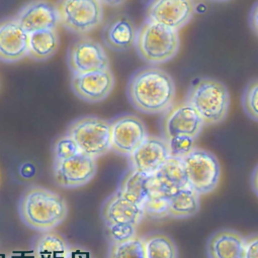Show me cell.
Masks as SVG:
<instances>
[{"instance_id": "obj_1", "label": "cell", "mask_w": 258, "mask_h": 258, "mask_svg": "<svg viewBox=\"0 0 258 258\" xmlns=\"http://www.w3.org/2000/svg\"><path fill=\"white\" fill-rule=\"evenodd\" d=\"M175 92L172 77L157 66L137 70L126 84V96L131 104L147 114H158L168 110L173 105Z\"/></svg>"}, {"instance_id": "obj_2", "label": "cell", "mask_w": 258, "mask_h": 258, "mask_svg": "<svg viewBox=\"0 0 258 258\" xmlns=\"http://www.w3.org/2000/svg\"><path fill=\"white\" fill-rule=\"evenodd\" d=\"M67 204L58 194L41 187L26 191L20 202L23 221L34 230L50 231L67 216Z\"/></svg>"}, {"instance_id": "obj_3", "label": "cell", "mask_w": 258, "mask_h": 258, "mask_svg": "<svg viewBox=\"0 0 258 258\" xmlns=\"http://www.w3.org/2000/svg\"><path fill=\"white\" fill-rule=\"evenodd\" d=\"M230 100V93L226 85L209 77L195 79L185 98V102L196 109L207 125L218 124L226 118Z\"/></svg>"}, {"instance_id": "obj_4", "label": "cell", "mask_w": 258, "mask_h": 258, "mask_svg": "<svg viewBox=\"0 0 258 258\" xmlns=\"http://www.w3.org/2000/svg\"><path fill=\"white\" fill-rule=\"evenodd\" d=\"M178 32L161 25L145 21L137 31L135 48L139 57L152 65L170 61L178 53Z\"/></svg>"}, {"instance_id": "obj_5", "label": "cell", "mask_w": 258, "mask_h": 258, "mask_svg": "<svg viewBox=\"0 0 258 258\" xmlns=\"http://www.w3.org/2000/svg\"><path fill=\"white\" fill-rule=\"evenodd\" d=\"M68 136L76 143L79 151L91 158H98L111 150L110 122L97 116H84L75 120Z\"/></svg>"}, {"instance_id": "obj_6", "label": "cell", "mask_w": 258, "mask_h": 258, "mask_svg": "<svg viewBox=\"0 0 258 258\" xmlns=\"http://www.w3.org/2000/svg\"><path fill=\"white\" fill-rule=\"evenodd\" d=\"M181 161L189 186L200 196L211 194L216 189L221 176V167L213 153L196 147Z\"/></svg>"}, {"instance_id": "obj_7", "label": "cell", "mask_w": 258, "mask_h": 258, "mask_svg": "<svg viewBox=\"0 0 258 258\" xmlns=\"http://www.w3.org/2000/svg\"><path fill=\"white\" fill-rule=\"evenodd\" d=\"M56 8L59 23L77 34L89 33L102 22L100 0H59Z\"/></svg>"}, {"instance_id": "obj_8", "label": "cell", "mask_w": 258, "mask_h": 258, "mask_svg": "<svg viewBox=\"0 0 258 258\" xmlns=\"http://www.w3.org/2000/svg\"><path fill=\"white\" fill-rule=\"evenodd\" d=\"M110 122L111 150L130 156L149 136L145 122L132 113H123Z\"/></svg>"}, {"instance_id": "obj_9", "label": "cell", "mask_w": 258, "mask_h": 258, "mask_svg": "<svg viewBox=\"0 0 258 258\" xmlns=\"http://www.w3.org/2000/svg\"><path fill=\"white\" fill-rule=\"evenodd\" d=\"M205 123L196 109L183 102L172 105L161 118L162 138L168 140L176 136H187L197 139Z\"/></svg>"}, {"instance_id": "obj_10", "label": "cell", "mask_w": 258, "mask_h": 258, "mask_svg": "<svg viewBox=\"0 0 258 258\" xmlns=\"http://www.w3.org/2000/svg\"><path fill=\"white\" fill-rule=\"evenodd\" d=\"M196 12L192 0H150L147 21L179 31L186 26Z\"/></svg>"}, {"instance_id": "obj_11", "label": "cell", "mask_w": 258, "mask_h": 258, "mask_svg": "<svg viewBox=\"0 0 258 258\" xmlns=\"http://www.w3.org/2000/svg\"><path fill=\"white\" fill-rule=\"evenodd\" d=\"M188 186L181 159L169 157L154 173L149 175L148 197L167 200L178 190Z\"/></svg>"}, {"instance_id": "obj_12", "label": "cell", "mask_w": 258, "mask_h": 258, "mask_svg": "<svg viewBox=\"0 0 258 258\" xmlns=\"http://www.w3.org/2000/svg\"><path fill=\"white\" fill-rule=\"evenodd\" d=\"M68 64L73 74H81L107 69L109 60L98 42L85 38L76 41L70 47Z\"/></svg>"}, {"instance_id": "obj_13", "label": "cell", "mask_w": 258, "mask_h": 258, "mask_svg": "<svg viewBox=\"0 0 258 258\" xmlns=\"http://www.w3.org/2000/svg\"><path fill=\"white\" fill-rule=\"evenodd\" d=\"M96 161L81 152L54 162L56 182L63 187H78L89 182L96 173Z\"/></svg>"}, {"instance_id": "obj_14", "label": "cell", "mask_w": 258, "mask_h": 258, "mask_svg": "<svg viewBox=\"0 0 258 258\" xmlns=\"http://www.w3.org/2000/svg\"><path fill=\"white\" fill-rule=\"evenodd\" d=\"M72 89L81 99L98 102L105 99L113 89L114 77L109 70H97L81 74H73Z\"/></svg>"}, {"instance_id": "obj_15", "label": "cell", "mask_w": 258, "mask_h": 258, "mask_svg": "<svg viewBox=\"0 0 258 258\" xmlns=\"http://www.w3.org/2000/svg\"><path fill=\"white\" fill-rule=\"evenodd\" d=\"M169 151L164 138L148 136L144 142L128 156L130 167L136 171L152 174L167 159Z\"/></svg>"}, {"instance_id": "obj_16", "label": "cell", "mask_w": 258, "mask_h": 258, "mask_svg": "<svg viewBox=\"0 0 258 258\" xmlns=\"http://www.w3.org/2000/svg\"><path fill=\"white\" fill-rule=\"evenodd\" d=\"M101 215L105 226L133 225L136 227L145 216L140 205L126 199L118 189L104 202Z\"/></svg>"}, {"instance_id": "obj_17", "label": "cell", "mask_w": 258, "mask_h": 258, "mask_svg": "<svg viewBox=\"0 0 258 258\" xmlns=\"http://www.w3.org/2000/svg\"><path fill=\"white\" fill-rule=\"evenodd\" d=\"M16 21L28 34H31L38 31L54 30L59 23V16L54 5L37 0L26 6Z\"/></svg>"}, {"instance_id": "obj_18", "label": "cell", "mask_w": 258, "mask_h": 258, "mask_svg": "<svg viewBox=\"0 0 258 258\" xmlns=\"http://www.w3.org/2000/svg\"><path fill=\"white\" fill-rule=\"evenodd\" d=\"M29 34L15 20L0 23V59L19 61L28 55Z\"/></svg>"}, {"instance_id": "obj_19", "label": "cell", "mask_w": 258, "mask_h": 258, "mask_svg": "<svg viewBox=\"0 0 258 258\" xmlns=\"http://www.w3.org/2000/svg\"><path fill=\"white\" fill-rule=\"evenodd\" d=\"M245 238L234 230H220L208 241L209 258H244Z\"/></svg>"}, {"instance_id": "obj_20", "label": "cell", "mask_w": 258, "mask_h": 258, "mask_svg": "<svg viewBox=\"0 0 258 258\" xmlns=\"http://www.w3.org/2000/svg\"><path fill=\"white\" fill-rule=\"evenodd\" d=\"M137 30L125 17L111 21L103 30V42L114 51H125L135 47Z\"/></svg>"}, {"instance_id": "obj_21", "label": "cell", "mask_w": 258, "mask_h": 258, "mask_svg": "<svg viewBox=\"0 0 258 258\" xmlns=\"http://www.w3.org/2000/svg\"><path fill=\"white\" fill-rule=\"evenodd\" d=\"M200 207V195L190 186L178 190L167 199L168 217L188 218L196 215Z\"/></svg>"}, {"instance_id": "obj_22", "label": "cell", "mask_w": 258, "mask_h": 258, "mask_svg": "<svg viewBox=\"0 0 258 258\" xmlns=\"http://www.w3.org/2000/svg\"><path fill=\"white\" fill-rule=\"evenodd\" d=\"M59 37L54 30H44L29 34L28 55L36 60H46L58 50Z\"/></svg>"}, {"instance_id": "obj_23", "label": "cell", "mask_w": 258, "mask_h": 258, "mask_svg": "<svg viewBox=\"0 0 258 258\" xmlns=\"http://www.w3.org/2000/svg\"><path fill=\"white\" fill-rule=\"evenodd\" d=\"M149 175L130 168L121 179L118 190L126 199L141 207L148 198Z\"/></svg>"}, {"instance_id": "obj_24", "label": "cell", "mask_w": 258, "mask_h": 258, "mask_svg": "<svg viewBox=\"0 0 258 258\" xmlns=\"http://www.w3.org/2000/svg\"><path fill=\"white\" fill-rule=\"evenodd\" d=\"M143 240L146 258H177L176 245L169 236L155 233Z\"/></svg>"}, {"instance_id": "obj_25", "label": "cell", "mask_w": 258, "mask_h": 258, "mask_svg": "<svg viewBox=\"0 0 258 258\" xmlns=\"http://www.w3.org/2000/svg\"><path fill=\"white\" fill-rule=\"evenodd\" d=\"M69 246L64 239L56 234H44L38 241L34 250L36 258H65Z\"/></svg>"}, {"instance_id": "obj_26", "label": "cell", "mask_w": 258, "mask_h": 258, "mask_svg": "<svg viewBox=\"0 0 258 258\" xmlns=\"http://www.w3.org/2000/svg\"><path fill=\"white\" fill-rule=\"evenodd\" d=\"M107 258H146L143 238L136 236L125 242L110 243Z\"/></svg>"}, {"instance_id": "obj_27", "label": "cell", "mask_w": 258, "mask_h": 258, "mask_svg": "<svg viewBox=\"0 0 258 258\" xmlns=\"http://www.w3.org/2000/svg\"><path fill=\"white\" fill-rule=\"evenodd\" d=\"M242 107L253 120L258 121V79L247 83L242 94Z\"/></svg>"}, {"instance_id": "obj_28", "label": "cell", "mask_w": 258, "mask_h": 258, "mask_svg": "<svg viewBox=\"0 0 258 258\" xmlns=\"http://www.w3.org/2000/svg\"><path fill=\"white\" fill-rule=\"evenodd\" d=\"M167 141L169 157L183 159L196 148V139L187 136H176Z\"/></svg>"}, {"instance_id": "obj_29", "label": "cell", "mask_w": 258, "mask_h": 258, "mask_svg": "<svg viewBox=\"0 0 258 258\" xmlns=\"http://www.w3.org/2000/svg\"><path fill=\"white\" fill-rule=\"evenodd\" d=\"M110 243H120L136 237L137 227L133 225H110L105 226Z\"/></svg>"}, {"instance_id": "obj_30", "label": "cell", "mask_w": 258, "mask_h": 258, "mask_svg": "<svg viewBox=\"0 0 258 258\" xmlns=\"http://www.w3.org/2000/svg\"><path fill=\"white\" fill-rule=\"evenodd\" d=\"M80 151L76 145V143L73 141L71 137L64 136L60 138L54 147V157L55 161L64 160L67 158H70L76 154H78Z\"/></svg>"}, {"instance_id": "obj_31", "label": "cell", "mask_w": 258, "mask_h": 258, "mask_svg": "<svg viewBox=\"0 0 258 258\" xmlns=\"http://www.w3.org/2000/svg\"><path fill=\"white\" fill-rule=\"evenodd\" d=\"M244 258H258V233L245 238Z\"/></svg>"}, {"instance_id": "obj_32", "label": "cell", "mask_w": 258, "mask_h": 258, "mask_svg": "<svg viewBox=\"0 0 258 258\" xmlns=\"http://www.w3.org/2000/svg\"><path fill=\"white\" fill-rule=\"evenodd\" d=\"M65 258H93V256L88 250L84 248L69 247V251Z\"/></svg>"}, {"instance_id": "obj_33", "label": "cell", "mask_w": 258, "mask_h": 258, "mask_svg": "<svg viewBox=\"0 0 258 258\" xmlns=\"http://www.w3.org/2000/svg\"><path fill=\"white\" fill-rule=\"evenodd\" d=\"M249 23L252 31L256 36H258V2L253 6L250 17H249Z\"/></svg>"}, {"instance_id": "obj_34", "label": "cell", "mask_w": 258, "mask_h": 258, "mask_svg": "<svg viewBox=\"0 0 258 258\" xmlns=\"http://www.w3.org/2000/svg\"><path fill=\"white\" fill-rule=\"evenodd\" d=\"M36 173V167L32 163H24L20 167V174L24 178H31Z\"/></svg>"}, {"instance_id": "obj_35", "label": "cell", "mask_w": 258, "mask_h": 258, "mask_svg": "<svg viewBox=\"0 0 258 258\" xmlns=\"http://www.w3.org/2000/svg\"><path fill=\"white\" fill-rule=\"evenodd\" d=\"M9 258H36L35 252L34 251H24V250H19L16 252H13Z\"/></svg>"}, {"instance_id": "obj_36", "label": "cell", "mask_w": 258, "mask_h": 258, "mask_svg": "<svg viewBox=\"0 0 258 258\" xmlns=\"http://www.w3.org/2000/svg\"><path fill=\"white\" fill-rule=\"evenodd\" d=\"M251 186L253 191L258 196V165L255 167V169L252 172L251 175Z\"/></svg>"}, {"instance_id": "obj_37", "label": "cell", "mask_w": 258, "mask_h": 258, "mask_svg": "<svg viewBox=\"0 0 258 258\" xmlns=\"http://www.w3.org/2000/svg\"><path fill=\"white\" fill-rule=\"evenodd\" d=\"M124 2V0H100L101 4H105L107 6H110V7H116L120 4H122Z\"/></svg>"}, {"instance_id": "obj_38", "label": "cell", "mask_w": 258, "mask_h": 258, "mask_svg": "<svg viewBox=\"0 0 258 258\" xmlns=\"http://www.w3.org/2000/svg\"><path fill=\"white\" fill-rule=\"evenodd\" d=\"M214 2H228V0H214Z\"/></svg>"}]
</instances>
